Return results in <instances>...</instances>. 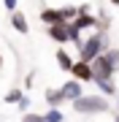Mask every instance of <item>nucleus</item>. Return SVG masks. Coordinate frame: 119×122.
<instances>
[{
	"label": "nucleus",
	"instance_id": "nucleus-1",
	"mask_svg": "<svg viewBox=\"0 0 119 122\" xmlns=\"http://www.w3.org/2000/svg\"><path fill=\"white\" fill-rule=\"evenodd\" d=\"M108 49H111L108 33H106V30H95V33L84 35V41H81V46H79V60H84V62H89V65H92L97 57L106 54Z\"/></svg>",
	"mask_w": 119,
	"mask_h": 122
},
{
	"label": "nucleus",
	"instance_id": "nucleus-2",
	"mask_svg": "<svg viewBox=\"0 0 119 122\" xmlns=\"http://www.w3.org/2000/svg\"><path fill=\"white\" fill-rule=\"evenodd\" d=\"M108 109H111V100L103 98L100 92H95V95H81L79 100H73V111L84 114V117H89V114H106Z\"/></svg>",
	"mask_w": 119,
	"mask_h": 122
},
{
	"label": "nucleus",
	"instance_id": "nucleus-3",
	"mask_svg": "<svg viewBox=\"0 0 119 122\" xmlns=\"http://www.w3.org/2000/svg\"><path fill=\"white\" fill-rule=\"evenodd\" d=\"M71 76L76 79V81H95V73H92V65L89 62H84V60H76L73 62V71H71Z\"/></svg>",
	"mask_w": 119,
	"mask_h": 122
},
{
	"label": "nucleus",
	"instance_id": "nucleus-4",
	"mask_svg": "<svg viewBox=\"0 0 119 122\" xmlns=\"http://www.w3.org/2000/svg\"><path fill=\"white\" fill-rule=\"evenodd\" d=\"M60 90H62V98H65V100H71V103H73V100H79V98L84 95L81 81H76V79H68V81L62 84Z\"/></svg>",
	"mask_w": 119,
	"mask_h": 122
},
{
	"label": "nucleus",
	"instance_id": "nucleus-5",
	"mask_svg": "<svg viewBox=\"0 0 119 122\" xmlns=\"http://www.w3.org/2000/svg\"><path fill=\"white\" fill-rule=\"evenodd\" d=\"M92 73H95V79H114L116 73H114V71H111V65H108V60H106V57H97V60L92 62Z\"/></svg>",
	"mask_w": 119,
	"mask_h": 122
},
{
	"label": "nucleus",
	"instance_id": "nucleus-6",
	"mask_svg": "<svg viewBox=\"0 0 119 122\" xmlns=\"http://www.w3.org/2000/svg\"><path fill=\"white\" fill-rule=\"evenodd\" d=\"M49 38H52L54 41V44H68V41H71V33H68V25H52V27H49Z\"/></svg>",
	"mask_w": 119,
	"mask_h": 122
},
{
	"label": "nucleus",
	"instance_id": "nucleus-7",
	"mask_svg": "<svg viewBox=\"0 0 119 122\" xmlns=\"http://www.w3.org/2000/svg\"><path fill=\"white\" fill-rule=\"evenodd\" d=\"M95 87L97 92H100L103 98H116V84H114V79H95Z\"/></svg>",
	"mask_w": 119,
	"mask_h": 122
},
{
	"label": "nucleus",
	"instance_id": "nucleus-8",
	"mask_svg": "<svg viewBox=\"0 0 119 122\" xmlns=\"http://www.w3.org/2000/svg\"><path fill=\"white\" fill-rule=\"evenodd\" d=\"M43 100L49 103V109H60V106L65 103V98H62V90H60V87H57V90L49 87V90L43 92Z\"/></svg>",
	"mask_w": 119,
	"mask_h": 122
},
{
	"label": "nucleus",
	"instance_id": "nucleus-9",
	"mask_svg": "<svg viewBox=\"0 0 119 122\" xmlns=\"http://www.w3.org/2000/svg\"><path fill=\"white\" fill-rule=\"evenodd\" d=\"M11 27H14L16 33H22V35H27V33H30V25H27V16H24L22 11H14V14H11Z\"/></svg>",
	"mask_w": 119,
	"mask_h": 122
},
{
	"label": "nucleus",
	"instance_id": "nucleus-10",
	"mask_svg": "<svg viewBox=\"0 0 119 122\" xmlns=\"http://www.w3.org/2000/svg\"><path fill=\"white\" fill-rule=\"evenodd\" d=\"M54 57H57V65H60L62 71H68V73H71V71H73V62H76V60H73V57L68 54V52H65V49H62V46L57 49V54H54Z\"/></svg>",
	"mask_w": 119,
	"mask_h": 122
},
{
	"label": "nucleus",
	"instance_id": "nucleus-11",
	"mask_svg": "<svg viewBox=\"0 0 119 122\" xmlns=\"http://www.w3.org/2000/svg\"><path fill=\"white\" fill-rule=\"evenodd\" d=\"M24 95H27L24 90H19V87H11L8 92H5V98H3V100H5V103H8V106H11V103L16 106V103H19V100H22Z\"/></svg>",
	"mask_w": 119,
	"mask_h": 122
},
{
	"label": "nucleus",
	"instance_id": "nucleus-12",
	"mask_svg": "<svg viewBox=\"0 0 119 122\" xmlns=\"http://www.w3.org/2000/svg\"><path fill=\"white\" fill-rule=\"evenodd\" d=\"M103 57H106V60H108L111 71H114V73H119V49H116V46H111V49H108V52L103 54Z\"/></svg>",
	"mask_w": 119,
	"mask_h": 122
},
{
	"label": "nucleus",
	"instance_id": "nucleus-13",
	"mask_svg": "<svg viewBox=\"0 0 119 122\" xmlns=\"http://www.w3.org/2000/svg\"><path fill=\"white\" fill-rule=\"evenodd\" d=\"M43 119H46V122H65V117H62L60 109H49V111L43 114Z\"/></svg>",
	"mask_w": 119,
	"mask_h": 122
},
{
	"label": "nucleus",
	"instance_id": "nucleus-14",
	"mask_svg": "<svg viewBox=\"0 0 119 122\" xmlns=\"http://www.w3.org/2000/svg\"><path fill=\"white\" fill-rule=\"evenodd\" d=\"M22 122H46V119H43V114H35V111H27V114H22Z\"/></svg>",
	"mask_w": 119,
	"mask_h": 122
},
{
	"label": "nucleus",
	"instance_id": "nucleus-15",
	"mask_svg": "<svg viewBox=\"0 0 119 122\" xmlns=\"http://www.w3.org/2000/svg\"><path fill=\"white\" fill-rule=\"evenodd\" d=\"M16 106H19V111H22V114H27V111H30V95H24Z\"/></svg>",
	"mask_w": 119,
	"mask_h": 122
},
{
	"label": "nucleus",
	"instance_id": "nucleus-16",
	"mask_svg": "<svg viewBox=\"0 0 119 122\" xmlns=\"http://www.w3.org/2000/svg\"><path fill=\"white\" fill-rule=\"evenodd\" d=\"M33 84H35V71H30L24 79V90H33Z\"/></svg>",
	"mask_w": 119,
	"mask_h": 122
},
{
	"label": "nucleus",
	"instance_id": "nucleus-17",
	"mask_svg": "<svg viewBox=\"0 0 119 122\" xmlns=\"http://www.w3.org/2000/svg\"><path fill=\"white\" fill-rule=\"evenodd\" d=\"M3 5L8 8V14H14V11H19L16 5H19V0H3Z\"/></svg>",
	"mask_w": 119,
	"mask_h": 122
},
{
	"label": "nucleus",
	"instance_id": "nucleus-18",
	"mask_svg": "<svg viewBox=\"0 0 119 122\" xmlns=\"http://www.w3.org/2000/svg\"><path fill=\"white\" fill-rule=\"evenodd\" d=\"M116 114H119V95H116Z\"/></svg>",
	"mask_w": 119,
	"mask_h": 122
},
{
	"label": "nucleus",
	"instance_id": "nucleus-19",
	"mask_svg": "<svg viewBox=\"0 0 119 122\" xmlns=\"http://www.w3.org/2000/svg\"><path fill=\"white\" fill-rule=\"evenodd\" d=\"M111 3H114V5H119V0H111Z\"/></svg>",
	"mask_w": 119,
	"mask_h": 122
},
{
	"label": "nucleus",
	"instance_id": "nucleus-20",
	"mask_svg": "<svg viewBox=\"0 0 119 122\" xmlns=\"http://www.w3.org/2000/svg\"><path fill=\"white\" fill-rule=\"evenodd\" d=\"M114 122H119V114H116V117H114Z\"/></svg>",
	"mask_w": 119,
	"mask_h": 122
},
{
	"label": "nucleus",
	"instance_id": "nucleus-21",
	"mask_svg": "<svg viewBox=\"0 0 119 122\" xmlns=\"http://www.w3.org/2000/svg\"><path fill=\"white\" fill-rule=\"evenodd\" d=\"M0 68H3V60H0Z\"/></svg>",
	"mask_w": 119,
	"mask_h": 122
}]
</instances>
